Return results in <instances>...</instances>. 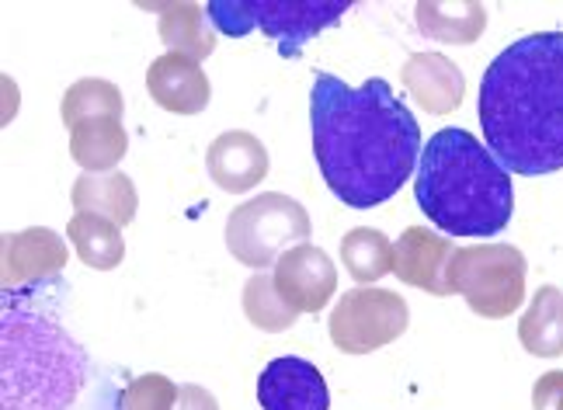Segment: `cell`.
I'll return each mask as SVG.
<instances>
[{"mask_svg": "<svg viewBox=\"0 0 563 410\" xmlns=\"http://www.w3.org/2000/svg\"><path fill=\"white\" fill-rule=\"evenodd\" d=\"M4 289H21L29 282H42L67 268V244L49 226H29L18 233H4Z\"/></svg>", "mask_w": 563, "mask_h": 410, "instance_id": "7c38bea8", "label": "cell"}, {"mask_svg": "<svg viewBox=\"0 0 563 410\" xmlns=\"http://www.w3.org/2000/svg\"><path fill=\"white\" fill-rule=\"evenodd\" d=\"M341 265L358 286H376L379 278L394 275V244L383 230L355 226L341 236Z\"/></svg>", "mask_w": 563, "mask_h": 410, "instance_id": "44dd1931", "label": "cell"}, {"mask_svg": "<svg viewBox=\"0 0 563 410\" xmlns=\"http://www.w3.org/2000/svg\"><path fill=\"white\" fill-rule=\"evenodd\" d=\"M349 8V0H212L206 14L212 29L230 38L262 29L278 46V56L296 59L313 35L338 25Z\"/></svg>", "mask_w": 563, "mask_h": 410, "instance_id": "277c9868", "label": "cell"}, {"mask_svg": "<svg viewBox=\"0 0 563 410\" xmlns=\"http://www.w3.org/2000/svg\"><path fill=\"white\" fill-rule=\"evenodd\" d=\"M400 80L428 115L456 112L466 98V77L445 53H415L404 63Z\"/></svg>", "mask_w": 563, "mask_h": 410, "instance_id": "5bb4252c", "label": "cell"}, {"mask_svg": "<svg viewBox=\"0 0 563 410\" xmlns=\"http://www.w3.org/2000/svg\"><path fill=\"white\" fill-rule=\"evenodd\" d=\"M175 410H220V403H216V397L209 390H202V386L185 383V386H178Z\"/></svg>", "mask_w": 563, "mask_h": 410, "instance_id": "484cf974", "label": "cell"}, {"mask_svg": "<svg viewBox=\"0 0 563 410\" xmlns=\"http://www.w3.org/2000/svg\"><path fill=\"white\" fill-rule=\"evenodd\" d=\"M415 199L452 236H494L515 212L508 167L466 129H439L424 143Z\"/></svg>", "mask_w": 563, "mask_h": 410, "instance_id": "3957f363", "label": "cell"}, {"mask_svg": "<svg viewBox=\"0 0 563 410\" xmlns=\"http://www.w3.org/2000/svg\"><path fill=\"white\" fill-rule=\"evenodd\" d=\"M206 167L209 178L216 181V188L230 191V196H244V191L257 188L268 178V149L254 133H244V129H230V133H220L209 149H206Z\"/></svg>", "mask_w": 563, "mask_h": 410, "instance_id": "8fae6325", "label": "cell"}, {"mask_svg": "<svg viewBox=\"0 0 563 410\" xmlns=\"http://www.w3.org/2000/svg\"><path fill=\"white\" fill-rule=\"evenodd\" d=\"M150 11H157V32L167 53H178L188 59H206L216 49V32L212 21L202 11V4H150Z\"/></svg>", "mask_w": 563, "mask_h": 410, "instance_id": "e0dca14e", "label": "cell"}, {"mask_svg": "<svg viewBox=\"0 0 563 410\" xmlns=\"http://www.w3.org/2000/svg\"><path fill=\"white\" fill-rule=\"evenodd\" d=\"M146 91L164 112H175V115H199V112H206L209 98H212L202 63L178 56V53H164L150 63Z\"/></svg>", "mask_w": 563, "mask_h": 410, "instance_id": "4fadbf2b", "label": "cell"}, {"mask_svg": "<svg viewBox=\"0 0 563 410\" xmlns=\"http://www.w3.org/2000/svg\"><path fill=\"white\" fill-rule=\"evenodd\" d=\"M310 133L323 181L352 209L389 202L421 160V125L379 77L349 88L334 74H317Z\"/></svg>", "mask_w": 563, "mask_h": 410, "instance_id": "6da1fadb", "label": "cell"}, {"mask_svg": "<svg viewBox=\"0 0 563 410\" xmlns=\"http://www.w3.org/2000/svg\"><path fill=\"white\" fill-rule=\"evenodd\" d=\"M476 115L487 149L515 175L563 170V32H536L497 53Z\"/></svg>", "mask_w": 563, "mask_h": 410, "instance_id": "7a4b0ae2", "label": "cell"}, {"mask_svg": "<svg viewBox=\"0 0 563 410\" xmlns=\"http://www.w3.org/2000/svg\"><path fill=\"white\" fill-rule=\"evenodd\" d=\"M532 410H563V373H543L532 386Z\"/></svg>", "mask_w": 563, "mask_h": 410, "instance_id": "d4e9b609", "label": "cell"}, {"mask_svg": "<svg viewBox=\"0 0 563 410\" xmlns=\"http://www.w3.org/2000/svg\"><path fill=\"white\" fill-rule=\"evenodd\" d=\"M452 247L449 236L424 230V226H407L400 241L394 244V275L410 289H424L431 296H452L449 289V268H452Z\"/></svg>", "mask_w": 563, "mask_h": 410, "instance_id": "9c48e42d", "label": "cell"}, {"mask_svg": "<svg viewBox=\"0 0 563 410\" xmlns=\"http://www.w3.org/2000/svg\"><path fill=\"white\" fill-rule=\"evenodd\" d=\"M178 386L161 373L136 376L119 397V410H175Z\"/></svg>", "mask_w": 563, "mask_h": 410, "instance_id": "cb8c5ba5", "label": "cell"}, {"mask_svg": "<svg viewBox=\"0 0 563 410\" xmlns=\"http://www.w3.org/2000/svg\"><path fill=\"white\" fill-rule=\"evenodd\" d=\"M410 328V310L407 299L376 289V286H358L352 292H341V299L331 310V344L341 355H373L386 344L404 337Z\"/></svg>", "mask_w": 563, "mask_h": 410, "instance_id": "52a82bcc", "label": "cell"}, {"mask_svg": "<svg viewBox=\"0 0 563 410\" xmlns=\"http://www.w3.org/2000/svg\"><path fill=\"white\" fill-rule=\"evenodd\" d=\"M518 341L536 358L563 355V292L556 286L536 289L522 320H518Z\"/></svg>", "mask_w": 563, "mask_h": 410, "instance_id": "d6986e66", "label": "cell"}, {"mask_svg": "<svg viewBox=\"0 0 563 410\" xmlns=\"http://www.w3.org/2000/svg\"><path fill=\"white\" fill-rule=\"evenodd\" d=\"M418 32L442 42V46H473L487 29V8L476 0H456V4H442V0H421L415 8Z\"/></svg>", "mask_w": 563, "mask_h": 410, "instance_id": "2e32d148", "label": "cell"}, {"mask_svg": "<svg viewBox=\"0 0 563 410\" xmlns=\"http://www.w3.org/2000/svg\"><path fill=\"white\" fill-rule=\"evenodd\" d=\"M257 403L262 410H331V394L313 362L282 355L257 379Z\"/></svg>", "mask_w": 563, "mask_h": 410, "instance_id": "30bf717a", "label": "cell"}, {"mask_svg": "<svg viewBox=\"0 0 563 410\" xmlns=\"http://www.w3.org/2000/svg\"><path fill=\"white\" fill-rule=\"evenodd\" d=\"M526 254L511 244H473L452 254L449 289L484 320H505L526 303Z\"/></svg>", "mask_w": 563, "mask_h": 410, "instance_id": "5b68a950", "label": "cell"}, {"mask_svg": "<svg viewBox=\"0 0 563 410\" xmlns=\"http://www.w3.org/2000/svg\"><path fill=\"white\" fill-rule=\"evenodd\" d=\"M67 241L74 244L77 257L95 272H112L122 265L125 257V241H122V226L104 220L95 212H77L67 223Z\"/></svg>", "mask_w": 563, "mask_h": 410, "instance_id": "ffe728a7", "label": "cell"}, {"mask_svg": "<svg viewBox=\"0 0 563 410\" xmlns=\"http://www.w3.org/2000/svg\"><path fill=\"white\" fill-rule=\"evenodd\" d=\"M310 212L282 191H262L227 220V247L241 265L265 272L286 251L310 241Z\"/></svg>", "mask_w": 563, "mask_h": 410, "instance_id": "8992f818", "label": "cell"}, {"mask_svg": "<svg viewBox=\"0 0 563 410\" xmlns=\"http://www.w3.org/2000/svg\"><path fill=\"white\" fill-rule=\"evenodd\" d=\"M241 299H244V313H247V320L254 323L257 331H265V334H282V331L296 328L299 313L286 303V299H282V292L275 289V278H272L268 272L251 275Z\"/></svg>", "mask_w": 563, "mask_h": 410, "instance_id": "603a6c76", "label": "cell"}, {"mask_svg": "<svg viewBox=\"0 0 563 410\" xmlns=\"http://www.w3.org/2000/svg\"><path fill=\"white\" fill-rule=\"evenodd\" d=\"M275 289L296 313H320L338 292V268L328 251L313 244H299L275 262Z\"/></svg>", "mask_w": 563, "mask_h": 410, "instance_id": "ba28073f", "label": "cell"}, {"mask_svg": "<svg viewBox=\"0 0 563 410\" xmlns=\"http://www.w3.org/2000/svg\"><path fill=\"white\" fill-rule=\"evenodd\" d=\"M122 112H125L122 91L112 80H101V77L77 80L74 88L63 95V104H59V115L67 129L88 122V119H122Z\"/></svg>", "mask_w": 563, "mask_h": 410, "instance_id": "7402d4cb", "label": "cell"}, {"mask_svg": "<svg viewBox=\"0 0 563 410\" xmlns=\"http://www.w3.org/2000/svg\"><path fill=\"white\" fill-rule=\"evenodd\" d=\"M129 149L122 119H88L70 129V157L84 175H112Z\"/></svg>", "mask_w": 563, "mask_h": 410, "instance_id": "ac0fdd59", "label": "cell"}, {"mask_svg": "<svg viewBox=\"0 0 563 410\" xmlns=\"http://www.w3.org/2000/svg\"><path fill=\"white\" fill-rule=\"evenodd\" d=\"M70 202L77 212L104 215V220H112L119 226L133 223L140 209L136 185L122 170H112V175H80L70 188Z\"/></svg>", "mask_w": 563, "mask_h": 410, "instance_id": "9a60e30c", "label": "cell"}]
</instances>
